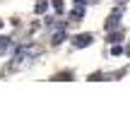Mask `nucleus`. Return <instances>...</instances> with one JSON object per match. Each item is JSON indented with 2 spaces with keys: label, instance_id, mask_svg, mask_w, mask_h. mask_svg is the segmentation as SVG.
<instances>
[{
  "label": "nucleus",
  "instance_id": "obj_10",
  "mask_svg": "<svg viewBox=\"0 0 130 130\" xmlns=\"http://www.w3.org/2000/svg\"><path fill=\"white\" fill-rule=\"evenodd\" d=\"M125 53H128V56H130V46H128V48H125Z\"/></svg>",
  "mask_w": 130,
  "mask_h": 130
},
{
  "label": "nucleus",
  "instance_id": "obj_4",
  "mask_svg": "<svg viewBox=\"0 0 130 130\" xmlns=\"http://www.w3.org/2000/svg\"><path fill=\"white\" fill-rule=\"evenodd\" d=\"M48 0H39V3H36V7H34V10H36V14H41V12H46V7H48Z\"/></svg>",
  "mask_w": 130,
  "mask_h": 130
},
{
  "label": "nucleus",
  "instance_id": "obj_8",
  "mask_svg": "<svg viewBox=\"0 0 130 130\" xmlns=\"http://www.w3.org/2000/svg\"><path fill=\"white\" fill-rule=\"evenodd\" d=\"M70 77H72V75H70V72H60V75H56V79H63V82H68Z\"/></svg>",
  "mask_w": 130,
  "mask_h": 130
},
{
  "label": "nucleus",
  "instance_id": "obj_1",
  "mask_svg": "<svg viewBox=\"0 0 130 130\" xmlns=\"http://www.w3.org/2000/svg\"><path fill=\"white\" fill-rule=\"evenodd\" d=\"M72 43H75V48H87L92 43V34H77L72 39Z\"/></svg>",
  "mask_w": 130,
  "mask_h": 130
},
{
  "label": "nucleus",
  "instance_id": "obj_11",
  "mask_svg": "<svg viewBox=\"0 0 130 130\" xmlns=\"http://www.w3.org/2000/svg\"><path fill=\"white\" fill-rule=\"evenodd\" d=\"M0 27H3V22H0Z\"/></svg>",
  "mask_w": 130,
  "mask_h": 130
},
{
  "label": "nucleus",
  "instance_id": "obj_6",
  "mask_svg": "<svg viewBox=\"0 0 130 130\" xmlns=\"http://www.w3.org/2000/svg\"><path fill=\"white\" fill-rule=\"evenodd\" d=\"M7 46H10V39H0V53H5V51H7Z\"/></svg>",
  "mask_w": 130,
  "mask_h": 130
},
{
  "label": "nucleus",
  "instance_id": "obj_7",
  "mask_svg": "<svg viewBox=\"0 0 130 130\" xmlns=\"http://www.w3.org/2000/svg\"><path fill=\"white\" fill-rule=\"evenodd\" d=\"M121 39H123V31H116V34H111V36H108V41L116 43V41H121Z\"/></svg>",
  "mask_w": 130,
  "mask_h": 130
},
{
  "label": "nucleus",
  "instance_id": "obj_2",
  "mask_svg": "<svg viewBox=\"0 0 130 130\" xmlns=\"http://www.w3.org/2000/svg\"><path fill=\"white\" fill-rule=\"evenodd\" d=\"M121 12H123L121 7H118V10H113V12H111V17H108V22H106V29H108V31L118 27V19H121Z\"/></svg>",
  "mask_w": 130,
  "mask_h": 130
},
{
  "label": "nucleus",
  "instance_id": "obj_3",
  "mask_svg": "<svg viewBox=\"0 0 130 130\" xmlns=\"http://www.w3.org/2000/svg\"><path fill=\"white\" fill-rule=\"evenodd\" d=\"M63 39H65V27H60V29H58V34H53V46L63 43Z\"/></svg>",
  "mask_w": 130,
  "mask_h": 130
},
{
  "label": "nucleus",
  "instance_id": "obj_5",
  "mask_svg": "<svg viewBox=\"0 0 130 130\" xmlns=\"http://www.w3.org/2000/svg\"><path fill=\"white\" fill-rule=\"evenodd\" d=\"M51 3H53V10H56L58 14H60L63 10H65V5H63V0H51Z\"/></svg>",
  "mask_w": 130,
  "mask_h": 130
},
{
  "label": "nucleus",
  "instance_id": "obj_9",
  "mask_svg": "<svg viewBox=\"0 0 130 130\" xmlns=\"http://www.w3.org/2000/svg\"><path fill=\"white\" fill-rule=\"evenodd\" d=\"M111 53H113V56H121V53H123V48L118 46V43H113V48H111Z\"/></svg>",
  "mask_w": 130,
  "mask_h": 130
}]
</instances>
